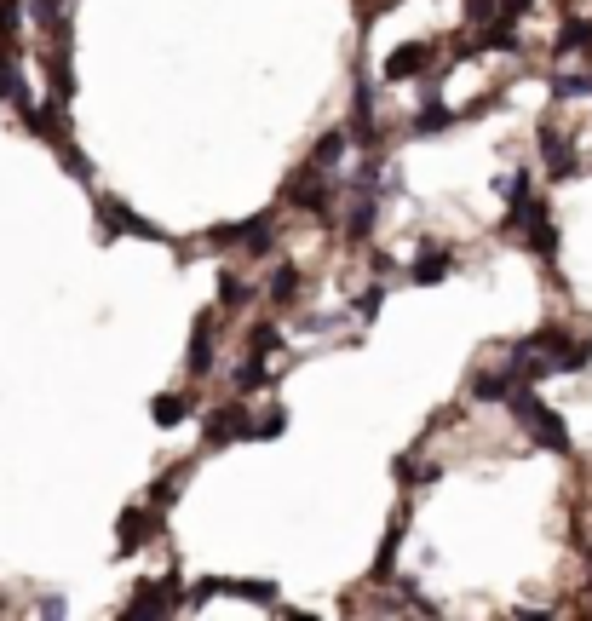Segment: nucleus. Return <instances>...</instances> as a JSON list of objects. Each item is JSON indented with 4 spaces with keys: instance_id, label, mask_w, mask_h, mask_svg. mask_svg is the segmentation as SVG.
Wrapping results in <instances>:
<instances>
[{
    "instance_id": "1",
    "label": "nucleus",
    "mask_w": 592,
    "mask_h": 621,
    "mask_svg": "<svg viewBox=\"0 0 592 621\" xmlns=\"http://www.w3.org/2000/svg\"><path fill=\"white\" fill-rule=\"evenodd\" d=\"M506 409H512L518 426H529V437H535L547 455H570V426H564V420L535 397V391H512V397H506Z\"/></svg>"
},
{
    "instance_id": "2",
    "label": "nucleus",
    "mask_w": 592,
    "mask_h": 621,
    "mask_svg": "<svg viewBox=\"0 0 592 621\" xmlns=\"http://www.w3.org/2000/svg\"><path fill=\"white\" fill-rule=\"evenodd\" d=\"M184 604H190V593L179 587V575H161V581H144L133 593V604H127V616L144 621V616H179Z\"/></svg>"
},
{
    "instance_id": "3",
    "label": "nucleus",
    "mask_w": 592,
    "mask_h": 621,
    "mask_svg": "<svg viewBox=\"0 0 592 621\" xmlns=\"http://www.w3.org/2000/svg\"><path fill=\"white\" fill-rule=\"evenodd\" d=\"M98 236L115 242V236H144V242H167V230H156L150 219H138L127 202H115V196H98Z\"/></svg>"
},
{
    "instance_id": "4",
    "label": "nucleus",
    "mask_w": 592,
    "mask_h": 621,
    "mask_svg": "<svg viewBox=\"0 0 592 621\" xmlns=\"http://www.w3.org/2000/svg\"><path fill=\"white\" fill-rule=\"evenodd\" d=\"M156 524H161V512L150 501L127 506V512H121V524H115V552H121V558H127V552H138L150 535H156Z\"/></svg>"
},
{
    "instance_id": "5",
    "label": "nucleus",
    "mask_w": 592,
    "mask_h": 621,
    "mask_svg": "<svg viewBox=\"0 0 592 621\" xmlns=\"http://www.w3.org/2000/svg\"><path fill=\"white\" fill-rule=\"evenodd\" d=\"M202 432H207V443H213V449H225L230 437H253V420H248V403H230V409H219V414H207V420H202Z\"/></svg>"
},
{
    "instance_id": "6",
    "label": "nucleus",
    "mask_w": 592,
    "mask_h": 621,
    "mask_svg": "<svg viewBox=\"0 0 592 621\" xmlns=\"http://www.w3.org/2000/svg\"><path fill=\"white\" fill-rule=\"evenodd\" d=\"M426 64H432V46L409 41V46H397L386 64H380V75H386V81H414V75H426Z\"/></svg>"
},
{
    "instance_id": "7",
    "label": "nucleus",
    "mask_w": 592,
    "mask_h": 621,
    "mask_svg": "<svg viewBox=\"0 0 592 621\" xmlns=\"http://www.w3.org/2000/svg\"><path fill=\"white\" fill-rule=\"evenodd\" d=\"M455 271V259H449V248H437V242H420V253H414V282L420 288H432V282H443V276Z\"/></svg>"
},
{
    "instance_id": "8",
    "label": "nucleus",
    "mask_w": 592,
    "mask_h": 621,
    "mask_svg": "<svg viewBox=\"0 0 592 621\" xmlns=\"http://www.w3.org/2000/svg\"><path fill=\"white\" fill-rule=\"evenodd\" d=\"M541 156H547V167H552V179H575V144L570 138H558L552 127H541Z\"/></svg>"
},
{
    "instance_id": "9",
    "label": "nucleus",
    "mask_w": 592,
    "mask_h": 621,
    "mask_svg": "<svg viewBox=\"0 0 592 621\" xmlns=\"http://www.w3.org/2000/svg\"><path fill=\"white\" fill-rule=\"evenodd\" d=\"M219 242H242L248 253H265V248H271V213H259V219H248V225L219 230Z\"/></svg>"
},
{
    "instance_id": "10",
    "label": "nucleus",
    "mask_w": 592,
    "mask_h": 621,
    "mask_svg": "<svg viewBox=\"0 0 592 621\" xmlns=\"http://www.w3.org/2000/svg\"><path fill=\"white\" fill-rule=\"evenodd\" d=\"M449 121H455V115L443 110V98H437V87H432V92H426V104H420V115H414V133L437 138V133H449Z\"/></svg>"
},
{
    "instance_id": "11",
    "label": "nucleus",
    "mask_w": 592,
    "mask_h": 621,
    "mask_svg": "<svg viewBox=\"0 0 592 621\" xmlns=\"http://www.w3.org/2000/svg\"><path fill=\"white\" fill-rule=\"evenodd\" d=\"M184 368H190V374H207V368H213V322H207V317H202V328H196V340H190Z\"/></svg>"
},
{
    "instance_id": "12",
    "label": "nucleus",
    "mask_w": 592,
    "mask_h": 621,
    "mask_svg": "<svg viewBox=\"0 0 592 621\" xmlns=\"http://www.w3.org/2000/svg\"><path fill=\"white\" fill-rule=\"evenodd\" d=\"M46 75H52V98H64V104H69V92H75V69H69V52H64V46L46 58Z\"/></svg>"
},
{
    "instance_id": "13",
    "label": "nucleus",
    "mask_w": 592,
    "mask_h": 621,
    "mask_svg": "<svg viewBox=\"0 0 592 621\" xmlns=\"http://www.w3.org/2000/svg\"><path fill=\"white\" fill-rule=\"evenodd\" d=\"M150 414H156V426H184V420H190V403L167 391V397H156V403H150Z\"/></svg>"
},
{
    "instance_id": "14",
    "label": "nucleus",
    "mask_w": 592,
    "mask_h": 621,
    "mask_svg": "<svg viewBox=\"0 0 592 621\" xmlns=\"http://www.w3.org/2000/svg\"><path fill=\"white\" fill-rule=\"evenodd\" d=\"M345 144H351V138H345L340 127H334V133H322V138H317V150H311V161H317V167H340Z\"/></svg>"
},
{
    "instance_id": "15",
    "label": "nucleus",
    "mask_w": 592,
    "mask_h": 621,
    "mask_svg": "<svg viewBox=\"0 0 592 621\" xmlns=\"http://www.w3.org/2000/svg\"><path fill=\"white\" fill-rule=\"evenodd\" d=\"M581 46H592V23L570 18L564 29H558V52H581Z\"/></svg>"
},
{
    "instance_id": "16",
    "label": "nucleus",
    "mask_w": 592,
    "mask_h": 621,
    "mask_svg": "<svg viewBox=\"0 0 592 621\" xmlns=\"http://www.w3.org/2000/svg\"><path fill=\"white\" fill-rule=\"evenodd\" d=\"M368 230H374V202L363 196V202L351 207V219H345V236H351V242H363Z\"/></svg>"
},
{
    "instance_id": "17",
    "label": "nucleus",
    "mask_w": 592,
    "mask_h": 621,
    "mask_svg": "<svg viewBox=\"0 0 592 621\" xmlns=\"http://www.w3.org/2000/svg\"><path fill=\"white\" fill-rule=\"evenodd\" d=\"M299 282H305V276H299L294 265H282V271L271 276V299H276V305H288V299L299 294Z\"/></svg>"
},
{
    "instance_id": "18",
    "label": "nucleus",
    "mask_w": 592,
    "mask_h": 621,
    "mask_svg": "<svg viewBox=\"0 0 592 621\" xmlns=\"http://www.w3.org/2000/svg\"><path fill=\"white\" fill-rule=\"evenodd\" d=\"M397 535H403V512L391 518L386 541H380V558H374V575H391V558H397Z\"/></svg>"
},
{
    "instance_id": "19",
    "label": "nucleus",
    "mask_w": 592,
    "mask_h": 621,
    "mask_svg": "<svg viewBox=\"0 0 592 621\" xmlns=\"http://www.w3.org/2000/svg\"><path fill=\"white\" fill-rule=\"evenodd\" d=\"M265 380H271V374H265V363H259V351H253L248 363L236 368V391H259Z\"/></svg>"
},
{
    "instance_id": "20",
    "label": "nucleus",
    "mask_w": 592,
    "mask_h": 621,
    "mask_svg": "<svg viewBox=\"0 0 592 621\" xmlns=\"http://www.w3.org/2000/svg\"><path fill=\"white\" fill-rule=\"evenodd\" d=\"M219 299H225V305H248V299H253V288H248V282H242V276H219Z\"/></svg>"
},
{
    "instance_id": "21",
    "label": "nucleus",
    "mask_w": 592,
    "mask_h": 621,
    "mask_svg": "<svg viewBox=\"0 0 592 621\" xmlns=\"http://www.w3.org/2000/svg\"><path fill=\"white\" fill-rule=\"evenodd\" d=\"M501 196H506L512 207H524V202H529V173H524V167H518V173H506V179H501Z\"/></svg>"
},
{
    "instance_id": "22",
    "label": "nucleus",
    "mask_w": 592,
    "mask_h": 621,
    "mask_svg": "<svg viewBox=\"0 0 592 621\" xmlns=\"http://www.w3.org/2000/svg\"><path fill=\"white\" fill-rule=\"evenodd\" d=\"M552 92H558V98H587L592 75H558V81H552Z\"/></svg>"
},
{
    "instance_id": "23",
    "label": "nucleus",
    "mask_w": 592,
    "mask_h": 621,
    "mask_svg": "<svg viewBox=\"0 0 592 621\" xmlns=\"http://www.w3.org/2000/svg\"><path fill=\"white\" fill-rule=\"evenodd\" d=\"M29 12H35V23L58 29V23H64V0H29Z\"/></svg>"
},
{
    "instance_id": "24",
    "label": "nucleus",
    "mask_w": 592,
    "mask_h": 621,
    "mask_svg": "<svg viewBox=\"0 0 592 621\" xmlns=\"http://www.w3.org/2000/svg\"><path fill=\"white\" fill-rule=\"evenodd\" d=\"M18 23H23V6H18V0H0V46L12 41V29H18Z\"/></svg>"
},
{
    "instance_id": "25",
    "label": "nucleus",
    "mask_w": 592,
    "mask_h": 621,
    "mask_svg": "<svg viewBox=\"0 0 592 621\" xmlns=\"http://www.w3.org/2000/svg\"><path fill=\"white\" fill-rule=\"evenodd\" d=\"M380 305H386V288H368V294L357 299V317L374 322V317H380Z\"/></svg>"
},
{
    "instance_id": "26",
    "label": "nucleus",
    "mask_w": 592,
    "mask_h": 621,
    "mask_svg": "<svg viewBox=\"0 0 592 621\" xmlns=\"http://www.w3.org/2000/svg\"><path fill=\"white\" fill-rule=\"evenodd\" d=\"M173 489H179V472H173V478H161L156 489H150V506H156V512H167V506H173Z\"/></svg>"
},
{
    "instance_id": "27",
    "label": "nucleus",
    "mask_w": 592,
    "mask_h": 621,
    "mask_svg": "<svg viewBox=\"0 0 592 621\" xmlns=\"http://www.w3.org/2000/svg\"><path fill=\"white\" fill-rule=\"evenodd\" d=\"M495 6H501V0H466V18H472V23H495Z\"/></svg>"
},
{
    "instance_id": "28",
    "label": "nucleus",
    "mask_w": 592,
    "mask_h": 621,
    "mask_svg": "<svg viewBox=\"0 0 592 621\" xmlns=\"http://www.w3.org/2000/svg\"><path fill=\"white\" fill-rule=\"evenodd\" d=\"M282 426H288V414H265V420L253 426V437H282Z\"/></svg>"
},
{
    "instance_id": "29",
    "label": "nucleus",
    "mask_w": 592,
    "mask_h": 621,
    "mask_svg": "<svg viewBox=\"0 0 592 621\" xmlns=\"http://www.w3.org/2000/svg\"><path fill=\"white\" fill-rule=\"evenodd\" d=\"M12 81H18V64H12V58H6V52H0V98H6V92H12Z\"/></svg>"
},
{
    "instance_id": "30",
    "label": "nucleus",
    "mask_w": 592,
    "mask_h": 621,
    "mask_svg": "<svg viewBox=\"0 0 592 621\" xmlns=\"http://www.w3.org/2000/svg\"><path fill=\"white\" fill-rule=\"evenodd\" d=\"M529 6H535V0H501V18H524Z\"/></svg>"
}]
</instances>
